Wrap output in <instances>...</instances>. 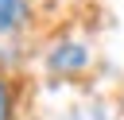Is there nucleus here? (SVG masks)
<instances>
[{"instance_id":"7ed1b4c3","label":"nucleus","mask_w":124,"mask_h":120,"mask_svg":"<svg viewBox=\"0 0 124 120\" xmlns=\"http://www.w3.org/2000/svg\"><path fill=\"white\" fill-rule=\"evenodd\" d=\"M8 116V97H4V85H0V120Z\"/></svg>"},{"instance_id":"f03ea898","label":"nucleus","mask_w":124,"mask_h":120,"mask_svg":"<svg viewBox=\"0 0 124 120\" xmlns=\"http://www.w3.org/2000/svg\"><path fill=\"white\" fill-rule=\"evenodd\" d=\"M23 15H27V4L23 0H0V31H12Z\"/></svg>"},{"instance_id":"f257e3e1","label":"nucleus","mask_w":124,"mask_h":120,"mask_svg":"<svg viewBox=\"0 0 124 120\" xmlns=\"http://www.w3.org/2000/svg\"><path fill=\"white\" fill-rule=\"evenodd\" d=\"M89 62V50L81 46V43H66V46H58L54 54H50V66L54 70H81Z\"/></svg>"}]
</instances>
